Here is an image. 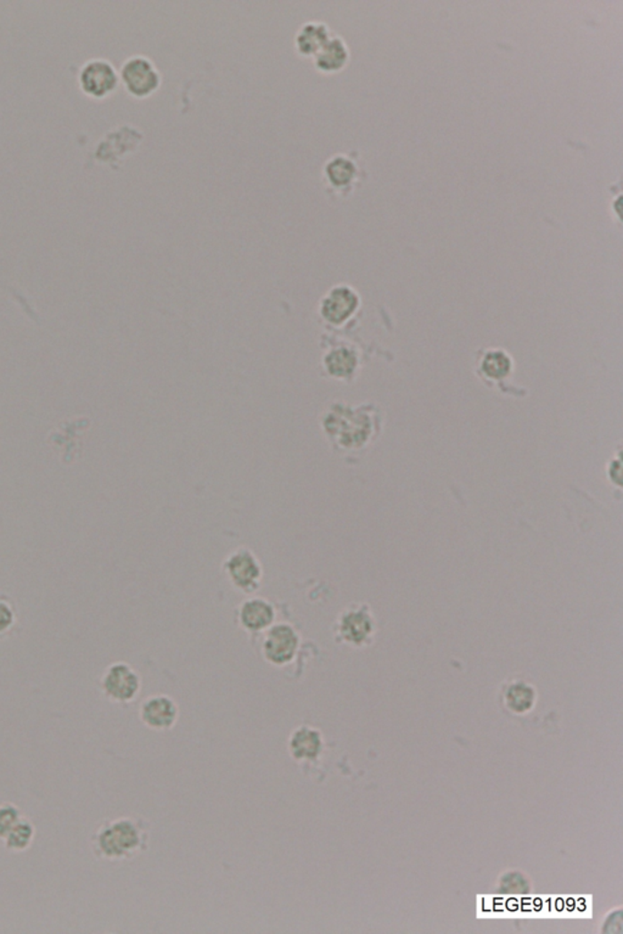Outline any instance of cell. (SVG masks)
<instances>
[{
	"mask_svg": "<svg viewBox=\"0 0 623 934\" xmlns=\"http://www.w3.org/2000/svg\"><path fill=\"white\" fill-rule=\"evenodd\" d=\"M150 832L144 820L132 816H119L105 821L92 834L91 846L94 856L108 862H124L132 859L148 849Z\"/></svg>",
	"mask_w": 623,
	"mask_h": 934,
	"instance_id": "6da1fadb",
	"label": "cell"
},
{
	"mask_svg": "<svg viewBox=\"0 0 623 934\" xmlns=\"http://www.w3.org/2000/svg\"><path fill=\"white\" fill-rule=\"evenodd\" d=\"M376 422L363 409H340L326 421L328 435L337 450L358 451L369 444L376 435Z\"/></svg>",
	"mask_w": 623,
	"mask_h": 934,
	"instance_id": "7a4b0ae2",
	"label": "cell"
},
{
	"mask_svg": "<svg viewBox=\"0 0 623 934\" xmlns=\"http://www.w3.org/2000/svg\"><path fill=\"white\" fill-rule=\"evenodd\" d=\"M376 631V618L367 604H351L344 608L333 626L334 640L352 647L369 645Z\"/></svg>",
	"mask_w": 623,
	"mask_h": 934,
	"instance_id": "3957f363",
	"label": "cell"
},
{
	"mask_svg": "<svg viewBox=\"0 0 623 934\" xmlns=\"http://www.w3.org/2000/svg\"><path fill=\"white\" fill-rule=\"evenodd\" d=\"M222 571L235 589L244 594L256 593L263 580L260 558L247 547L238 548L228 554L222 564Z\"/></svg>",
	"mask_w": 623,
	"mask_h": 934,
	"instance_id": "277c9868",
	"label": "cell"
},
{
	"mask_svg": "<svg viewBox=\"0 0 623 934\" xmlns=\"http://www.w3.org/2000/svg\"><path fill=\"white\" fill-rule=\"evenodd\" d=\"M104 696L114 703H131L142 689V678L134 667L125 662H114L106 667L101 678Z\"/></svg>",
	"mask_w": 623,
	"mask_h": 934,
	"instance_id": "5b68a950",
	"label": "cell"
},
{
	"mask_svg": "<svg viewBox=\"0 0 623 934\" xmlns=\"http://www.w3.org/2000/svg\"><path fill=\"white\" fill-rule=\"evenodd\" d=\"M300 643V634L291 624L285 621L274 623L264 631L261 644L262 654L268 663L284 667L293 662Z\"/></svg>",
	"mask_w": 623,
	"mask_h": 934,
	"instance_id": "8992f818",
	"label": "cell"
},
{
	"mask_svg": "<svg viewBox=\"0 0 623 934\" xmlns=\"http://www.w3.org/2000/svg\"><path fill=\"white\" fill-rule=\"evenodd\" d=\"M119 78L125 91L134 98L144 99L158 91L161 76L151 60L145 56H132L122 65Z\"/></svg>",
	"mask_w": 623,
	"mask_h": 934,
	"instance_id": "52a82bcc",
	"label": "cell"
},
{
	"mask_svg": "<svg viewBox=\"0 0 623 934\" xmlns=\"http://www.w3.org/2000/svg\"><path fill=\"white\" fill-rule=\"evenodd\" d=\"M119 82L118 72L105 59H92L82 66L78 75L81 91L93 99H104L112 94Z\"/></svg>",
	"mask_w": 623,
	"mask_h": 934,
	"instance_id": "ba28073f",
	"label": "cell"
},
{
	"mask_svg": "<svg viewBox=\"0 0 623 934\" xmlns=\"http://www.w3.org/2000/svg\"><path fill=\"white\" fill-rule=\"evenodd\" d=\"M139 717L149 729L166 731L177 723L179 710L174 700L167 694H152L142 701Z\"/></svg>",
	"mask_w": 623,
	"mask_h": 934,
	"instance_id": "9c48e42d",
	"label": "cell"
},
{
	"mask_svg": "<svg viewBox=\"0 0 623 934\" xmlns=\"http://www.w3.org/2000/svg\"><path fill=\"white\" fill-rule=\"evenodd\" d=\"M237 621L247 633H264L274 624V605L264 597H248L238 606Z\"/></svg>",
	"mask_w": 623,
	"mask_h": 934,
	"instance_id": "30bf717a",
	"label": "cell"
},
{
	"mask_svg": "<svg viewBox=\"0 0 623 934\" xmlns=\"http://www.w3.org/2000/svg\"><path fill=\"white\" fill-rule=\"evenodd\" d=\"M358 307L360 296L357 292L350 286L340 285L334 288L324 298L321 314L333 324H341L349 321Z\"/></svg>",
	"mask_w": 623,
	"mask_h": 934,
	"instance_id": "8fae6325",
	"label": "cell"
},
{
	"mask_svg": "<svg viewBox=\"0 0 623 934\" xmlns=\"http://www.w3.org/2000/svg\"><path fill=\"white\" fill-rule=\"evenodd\" d=\"M350 49L339 36H331L326 45L313 56L314 66L323 73L343 71L350 61Z\"/></svg>",
	"mask_w": 623,
	"mask_h": 934,
	"instance_id": "7c38bea8",
	"label": "cell"
},
{
	"mask_svg": "<svg viewBox=\"0 0 623 934\" xmlns=\"http://www.w3.org/2000/svg\"><path fill=\"white\" fill-rule=\"evenodd\" d=\"M323 749V739L320 729L301 726L294 730L289 740V751L295 760H313Z\"/></svg>",
	"mask_w": 623,
	"mask_h": 934,
	"instance_id": "4fadbf2b",
	"label": "cell"
},
{
	"mask_svg": "<svg viewBox=\"0 0 623 934\" xmlns=\"http://www.w3.org/2000/svg\"><path fill=\"white\" fill-rule=\"evenodd\" d=\"M331 38L328 25L320 21L303 23L295 37V48L298 54L314 56Z\"/></svg>",
	"mask_w": 623,
	"mask_h": 934,
	"instance_id": "5bb4252c",
	"label": "cell"
},
{
	"mask_svg": "<svg viewBox=\"0 0 623 934\" xmlns=\"http://www.w3.org/2000/svg\"><path fill=\"white\" fill-rule=\"evenodd\" d=\"M328 182L334 188L346 191L352 188L357 182L360 169L356 162L346 155H335L327 162L324 168Z\"/></svg>",
	"mask_w": 623,
	"mask_h": 934,
	"instance_id": "9a60e30c",
	"label": "cell"
},
{
	"mask_svg": "<svg viewBox=\"0 0 623 934\" xmlns=\"http://www.w3.org/2000/svg\"><path fill=\"white\" fill-rule=\"evenodd\" d=\"M514 369L513 359L505 350H487L479 361V372L483 380L505 381Z\"/></svg>",
	"mask_w": 623,
	"mask_h": 934,
	"instance_id": "2e32d148",
	"label": "cell"
},
{
	"mask_svg": "<svg viewBox=\"0 0 623 934\" xmlns=\"http://www.w3.org/2000/svg\"><path fill=\"white\" fill-rule=\"evenodd\" d=\"M36 837V827L33 825L32 821L26 819L25 816L19 821L18 825L14 827L8 836L3 840L6 850L12 853H22L28 849H31L33 841Z\"/></svg>",
	"mask_w": 623,
	"mask_h": 934,
	"instance_id": "e0dca14e",
	"label": "cell"
},
{
	"mask_svg": "<svg viewBox=\"0 0 623 934\" xmlns=\"http://www.w3.org/2000/svg\"><path fill=\"white\" fill-rule=\"evenodd\" d=\"M506 704L514 712H525L532 706L535 693L525 683H514L509 685L506 691Z\"/></svg>",
	"mask_w": 623,
	"mask_h": 934,
	"instance_id": "ac0fdd59",
	"label": "cell"
},
{
	"mask_svg": "<svg viewBox=\"0 0 623 934\" xmlns=\"http://www.w3.org/2000/svg\"><path fill=\"white\" fill-rule=\"evenodd\" d=\"M356 364V355L347 350L335 352L328 358V367L336 377H346L354 370Z\"/></svg>",
	"mask_w": 623,
	"mask_h": 934,
	"instance_id": "d6986e66",
	"label": "cell"
},
{
	"mask_svg": "<svg viewBox=\"0 0 623 934\" xmlns=\"http://www.w3.org/2000/svg\"><path fill=\"white\" fill-rule=\"evenodd\" d=\"M22 817L21 809L16 804L10 802L0 804V840H4Z\"/></svg>",
	"mask_w": 623,
	"mask_h": 934,
	"instance_id": "ffe728a7",
	"label": "cell"
},
{
	"mask_svg": "<svg viewBox=\"0 0 623 934\" xmlns=\"http://www.w3.org/2000/svg\"><path fill=\"white\" fill-rule=\"evenodd\" d=\"M16 621H18V614H16L15 605L9 597L0 594V639L14 629Z\"/></svg>",
	"mask_w": 623,
	"mask_h": 934,
	"instance_id": "44dd1931",
	"label": "cell"
}]
</instances>
